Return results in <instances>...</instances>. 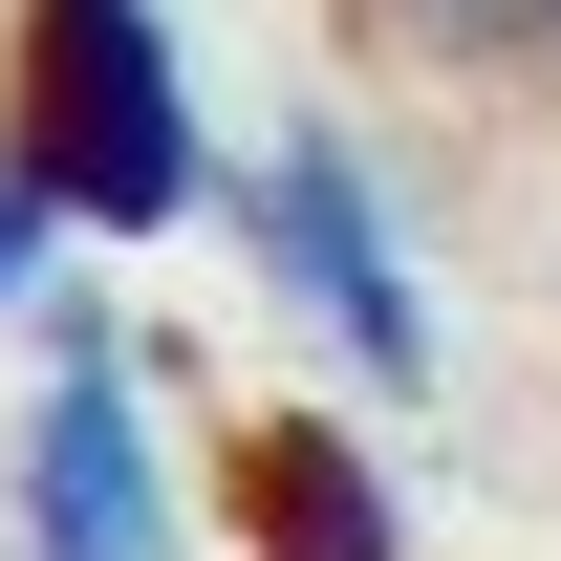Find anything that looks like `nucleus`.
<instances>
[{
	"label": "nucleus",
	"instance_id": "1",
	"mask_svg": "<svg viewBox=\"0 0 561 561\" xmlns=\"http://www.w3.org/2000/svg\"><path fill=\"white\" fill-rule=\"evenodd\" d=\"M0 130H22V173H44L87 238H173L195 195H238V173H216V108H195V66H173L151 0H22Z\"/></svg>",
	"mask_w": 561,
	"mask_h": 561
},
{
	"label": "nucleus",
	"instance_id": "2",
	"mask_svg": "<svg viewBox=\"0 0 561 561\" xmlns=\"http://www.w3.org/2000/svg\"><path fill=\"white\" fill-rule=\"evenodd\" d=\"M238 238H260V280L367 367V389H432V280H411V216H389V173H367L346 108H302V130L238 173Z\"/></svg>",
	"mask_w": 561,
	"mask_h": 561
},
{
	"label": "nucleus",
	"instance_id": "3",
	"mask_svg": "<svg viewBox=\"0 0 561 561\" xmlns=\"http://www.w3.org/2000/svg\"><path fill=\"white\" fill-rule=\"evenodd\" d=\"M0 561H195V496H173V454H151L130 324H44L22 476H0Z\"/></svg>",
	"mask_w": 561,
	"mask_h": 561
},
{
	"label": "nucleus",
	"instance_id": "4",
	"mask_svg": "<svg viewBox=\"0 0 561 561\" xmlns=\"http://www.w3.org/2000/svg\"><path fill=\"white\" fill-rule=\"evenodd\" d=\"M238 496H260V561H389V476H367V432H324V411L238 432Z\"/></svg>",
	"mask_w": 561,
	"mask_h": 561
},
{
	"label": "nucleus",
	"instance_id": "5",
	"mask_svg": "<svg viewBox=\"0 0 561 561\" xmlns=\"http://www.w3.org/2000/svg\"><path fill=\"white\" fill-rule=\"evenodd\" d=\"M411 66H476V87H518V66H561V0H367Z\"/></svg>",
	"mask_w": 561,
	"mask_h": 561
},
{
	"label": "nucleus",
	"instance_id": "6",
	"mask_svg": "<svg viewBox=\"0 0 561 561\" xmlns=\"http://www.w3.org/2000/svg\"><path fill=\"white\" fill-rule=\"evenodd\" d=\"M66 238H87V216L44 195V173H22V130H0V324H22V302L66 280Z\"/></svg>",
	"mask_w": 561,
	"mask_h": 561
}]
</instances>
